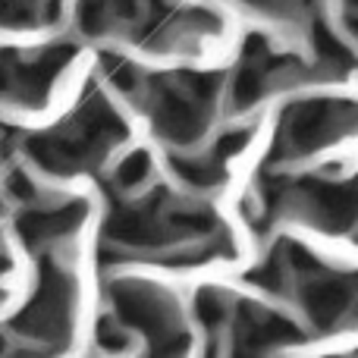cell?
I'll return each mask as SVG.
<instances>
[{
  "mask_svg": "<svg viewBox=\"0 0 358 358\" xmlns=\"http://www.w3.org/2000/svg\"><path fill=\"white\" fill-rule=\"evenodd\" d=\"M195 315L208 330H217L223 315H227V302H223V296L217 289H201L195 299Z\"/></svg>",
  "mask_w": 358,
  "mask_h": 358,
  "instance_id": "5",
  "label": "cell"
},
{
  "mask_svg": "<svg viewBox=\"0 0 358 358\" xmlns=\"http://www.w3.org/2000/svg\"><path fill=\"white\" fill-rule=\"evenodd\" d=\"M85 217V201H73L63 204L57 210H35V214H25L19 220V229L29 242L35 239H57V236H66L69 229L79 227V220Z\"/></svg>",
  "mask_w": 358,
  "mask_h": 358,
  "instance_id": "4",
  "label": "cell"
},
{
  "mask_svg": "<svg viewBox=\"0 0 358 358\" xmlns=\"http://www.w3.org/2000/svg\"><path fill=\"white\" fill-rule=\"evenodd\" d=\"M148 170H151L148 155H145V151H136V155H129L123 164H120L117 173H113V179H117L120 189H136V185L145 182Z\"/></svg>",
  "mask_w": 358,
  "mask_h": 358,
  "instance_id": "6",
  "label": "cell"
},
{
  "mask_svg": "<svg viewBox=\"0 0 358 358\" xmlns=\"http://www.w3.org/2000/svg\"><path fill=\"white\" fill-rule=\"evenodd\" d=\"M69 308H73V283L54 261H44L35 302L22 311L13 327L35 336H63L69 327Z\"/></svg>",
  "mask_w": 358,
  "mask_h": 358,
  "instance_id": "2",
  "label": "cell"
},
{
  "mask_svg": "<svg viewBox=\"0 0 358 358\" xmlns=\"http://www.w3.org/2000/svg\"><path fill=\"white\" fill-rule=\"evenodd\" d=\"M236 349L245 352H258V349L277 346V343H292L299 340V330L289 321L271 315V311L258 308V305H242L239 308V324H236Z\"/></svg>",
  "mask_w": 358,
  "mask_h": 358,
  "instance_id": "3",
  "label": "cell"
},
{
  "mask_svg": "<svg viewBox=\"0 0 358 358\" xmlns=\"http://www.w3.org/2000/svg\"><path fill=\"white\" fill-rule=\"evenodd\" d=\"M358 123V107L346 101H305L286 110L283 129H280L277 157L280 155H305L327 142H336V136L349 132Z\"/></svg>",
  "mask_w": 358,
  "mask_h": 358,
  "instance_id": "1",
  "label": "cell"
}]
</instances>
